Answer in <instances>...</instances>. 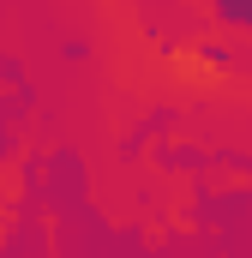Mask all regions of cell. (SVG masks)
Returning <instances> with one entry per match:
<instances>
[{
	"mask_svg": "<svg viewBox=\"0 0 252 258\" xmlns=\"http://www.w3.org/2000/svg\"><path fill=\"white\" fill-rule=\"evenodd\" d=\"M216 12L228 24H252V0H216Z\"/></svg>",
	"mask_w": 252,
	"mask_h": 258,
	"instance_id": "6da1fadb",
	"label": "cell"
}]
</instances>
